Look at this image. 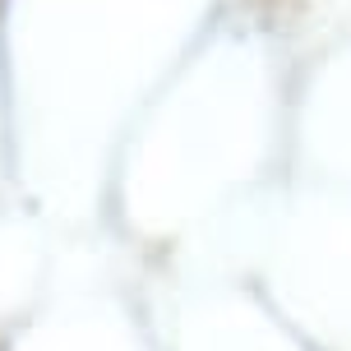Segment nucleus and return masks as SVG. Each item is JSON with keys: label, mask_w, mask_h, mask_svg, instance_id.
Returning <instances> with one entry per match:
<instances>
[]
</instances>
